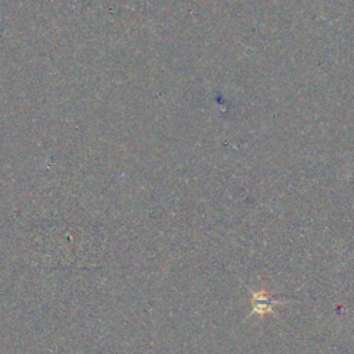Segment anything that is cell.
Listing matches in <instances>:
<instances>
[{
  "label": "cell",
  "mask_w": 354,
  "mask_h": 354,
  "mask_svg": "<svg viewBox=\"0 0 354 354\" xmlns=\"http://www.w3.org/2000/svg\"><path fill=\"white\" fill-rule=\"evenodd\" d=\"M271 307H272V301H270V299H267L266 295H260V293L253 295V311L259 314H264V313H268Z\"/></svg>",
  "instance_id": "obj_1"
}]
</instances>
